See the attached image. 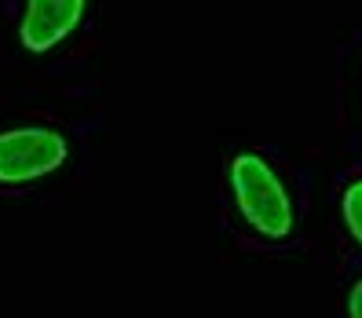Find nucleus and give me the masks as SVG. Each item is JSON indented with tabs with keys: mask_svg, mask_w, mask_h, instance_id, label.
Masks as SVG:
<instances>
[{
	"mask_svg": "<svg viewBox=\"0 0 362 318\" xmlns=\"http://www.w3.org/2000/svg\"><path fill=\"white\" fill-rule=\"evenodd\" d=\"M66 161V139L55 129H8L0 132V183H26Z\"/></svg>",
	"mask_w": 362,
	"mask_h": 318,
	"instance_id": "2",
	"label": "nucleus"
},
{
	"mask_svg": "<svg viewBox=\"0 0 362 318\" xmlns=\"http://www.w3.org/2000/svg\"><path fill=\"white\" fill-rule=\"evenodd\" d=\"M84 15V0H26L18 37L30 52H45L59 45Z\"/></svg>",
	"mask_w": 362,
	"mask_h": 318,
	"instance_id": "3",
	"label": "nucleus"
},
{
	"mask_svg": "<svg viewBox=\"0 0 362 318\" xmlns=\"http://www.w3.org/2000/svg\"><path fill=\"white\" fill-rule=\"evenodd\" d=\"M348 314L351 318H362V282L351 289V300H348Z\"/></svg>",
	"mask_w": 362,
	"mask_h": 318,
	"instance_id": "5",
	"label": "nucleus"
},
{
	"mask_svg": "<svg viewBox=\"0 0 362 318\" xmlns=\"http://www.w3.org/2000/svg\"><path fill=\"white\" fill-rule=\"evenodd\" d=\"M230 187L242 216L267 238H286L293 230V205L282 179L260 154H238L230 161Z\"/></svg>",
	"mask_w": 362,
	"mask_h": 318,
	"instance_id": "1",
	"label": "nucleus"
},
{
	"mask_svg": "<svg viewBox=\"0 0 362 318\" xmlns=\"http://www.w3.org/2000/svg\"><path fill=\"white\" fill-rule=\"evenodd\" d=\"M344 223H348L351 235L362 242V179H355L344 190Z\"/></svg>",
	"mask_w": 362,
	"mask_h": 318,
	"instance_id": "4",
	"label": "nucleus"
}]
</instances>
